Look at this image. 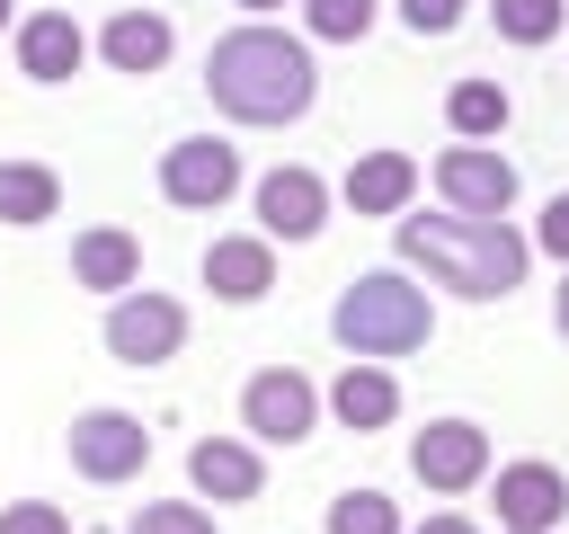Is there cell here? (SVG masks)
Here are the masks:
<instances>
[{
    "label": "cell",
    "mask_w": 569,
    "mask_h": 534,
    "mask_svg": "<svg viewBox=\"0 0 569 534\" xmlns=\"http://www.w3.org/2000/svg\"><path fill=\"white\" fill-rule=\"evenodd\" d=\"M391 240L400 267L462 303H507L533 276V231H516L507 214H391Z\"/></svg>",
    "instance_id": "obj_1"
},
{
    "label": "cell",
    "mask_w": 569,
    "mask_h": 534,
    "mask_svg": "<svg viewBox=\"0 0 569 534\" xmlns=\"http://www.w3.org/2000/svg\"><path fill=\"white\" fill-rule=\"evenodd\" d=\"M204 98H213L231 125H293V116L320 98V62H311L302 36L249 18V27L213 36V53H204Z\"/></svg>",
    "instance_id": "obj_2"
},
{
    "label": "cell",
    "mask_w": 569,
    "mask_h": 534,
    "mask_svg": "<svg viewBox=\"0 0 569 534\" xmlns=\"http://www.w3.org/2000/svg\"><path fill=\"white\" fill-rule=\"evenodd\" d=\"M329 338H338L347 356H365V365L418 356V347L436 338V303H427V285H409V267H365V276L329 303Z\"/></svg>",
    "instance_id": "obj_3"
},
{
    "label": "cell",
    "mask_w": 569,
    "mask_h": 534,
    "mask_svg": "<svg viewBox=\"0 0 569 534\" xmlns=\"http://www.w3.org/2000/svg\"><path fill=\"white\" fill-rule=\"evenodd\" d=\"M187 347V303L160 294V285H124L107 303V356L116 365H169Z\"/></svg>",
    "instance_id": "obj_4"
},
{
    "label": "cell",
    "mask_w": 569,
    "mask_h": 534,
    "mask_svg": "<svg viewBox=\"0 0 569 534\" xmlns=\"http://www.w3.org/2000/svg\"><path fill=\"white\" fill-rule=\"evenodd\" d=\"M160 196L187 205V214H222V205L240 196V142H222V134L169 142V151H160Z\"/></svg>",
    "instance_id": "obj_5"
},
{
    "label": "cell",
    "mask_w": 569,
    "mask_h": 534,
    "mask_svg": "<svg viewBox=\"0 0 569 534\" xmlns=\"http://www.w3.org/2000/svg\"><path fill=\"white\" fill-rule=\"evenodd\" d=\"M142 463H151V427H142L133 409L98 400V409H80V418H71V472H80V481L116 490V481H133Z\"/></svg>",
    "instance_id": "obj_6"
},
{
    "label": "cell",
    "mask_w": 569,
    "mask_h": 534,
    "mask_svg": "<svg viewBox=\"0 0 569 534\" xmlns=\"http://www.w3.org/2000/svg\"><path fill=\"white\" fill-rule=\"evenodd\" d=\"M240 427H249L258 445H302V436L320 427V383L293 374V365L249 374V383H240Z\"/></svg>",
    "instance_id": "obj_7"
},
{
    "label": "cell",
    "mask_w": 569,
    "mask_h": 534,
    "mask_svg": "<svg viewBox=\"0 0 569 534\" xmlns=\"http://www.w3.org/2000/svg\"><path fill=\"white\" fill-rule=\"evenodd\" d=\"M409 472H418V490H436V498L480 490V481H489V427H471V418H427V427L409 436Z\"/></svg>",
    "instance_id": "obj_8"
},
{
    "label": "cell",
    "mask_w": 569,
    "mask_h": 534,
    "mask_svg": "<svg viewBox=\"0 0 569 534\" xmlns=\"http://www.w3.org/2000/svg\"><path fill=\"white\" fill-rule=\"evenodd\" d=\"M436 196H445V214H507L516 205V160L498 142H445L436 151Z\"/></svg>",
    "instance_id": "obj_9"
},
{
    "label": "cell",
    "mask_w": 569,
    "mask_h": 534,
    "mask_svg": "<svg viewBox=\"0 0 569 534\" xmlns=\"http://www.w3.org/2000/svg\"><path fill=\"white\" fill-rule=\"evenodd\" d=\"M249 205H258V231H267V240H320V231H329V178L302 169V160L267 169V178L249 187Z\"/></svg>",
    "instance_id": "obj_10"
},
{
    "label": "cell",
    "mask_w": 569,
    "mask_h": 534,
    "mask_svg": "<svg viewBox=\"0 0 569 534\" xmlns=\"http://www.w3.org/2000/svg\"><path fill=\"white\" fill-rule=\"evenodd\" d=\"M187 481H196V498H213V507L258 498V490H267L258 436H196V445H187Z\"/></svg>",
    "instance_id": "obj_11"
},
{
    "label": "cell",
    "mask_w": 569,
    "mask_h": 534,
    "mask_svg": "<svg viewBox=\"0 0 569 534\" xmlns=\"http://www.w3.org/2000/svg\"><path fill=\"white\" fill-rule=\"evenodd\" d=\"M569 516V481L551 463H498V534H551Z\"/></svg>",
    "instance_id": "obj_12"
},
{
    "label": "cell",
    "mask_w": 569,
    "mask_h": 534,
    "mask_svg": "<svg viewBox=\"0 0 569 534\" xmlns=\"http://www.w3.org/2000/svg\"><path fill=\"white\" fill-rule=\"evenodd\" d=\"M80 62H89V36H80L71 9H27V18H18V71H27V80L53 89V80H71Z\"/></svg>",
    "instance_id": "obj_13"
},
{
    "label": "cell",
    "mask_w": 569,
    "mask_h": 534,
    "mask_svg": "<svg viewBox=\"0 0 569 534\" xmlns=\"http://www.w3.org/2000/svg\"><path fill=\"white\" fill-rule=\"evenodd\" d=\"M71 285H89V294H124V285H142V240L124 231V222H89L80 240H71Z\"/></svg>",
    "instance_id": "obj_14"
},
{
    "label": "cell",
    "mask_w": 569,
    "mask_h": 534,
    "mask_svg": "<svg viewBox=\"0 0 569 534\" xmlns=\"http://www.w3.org/2000/svg\"><path fill=\"white\" fill-rule=\"evenodd\" d=\"M204 285H213V303H267V285H276V240H267V231L213 240V249H204Z\"/></svg>",
    "instance_id": "obj_15"
},
{
    "label": "cell",
    "mask_w": 569,
    "mask_h": 534,
    "mask_svg": "<svg viewBox=\"0 0 569 534\" xmlns=\"http://www.w3.org/2000/svg\"><path fill=\"white\" fill-rule=\"evenodd\" d=\"M98 53H107V71H160L169 53H178V27L160 18V9H116L107 27H98Z\"/></svg>",
    "instance_id": "obj_16"
},
{
    "label": "cell",
    "mask_w": 569,
    "mask_h": 534,
    "mask_svg": "<svg viewBox=\"0 0 569 534\" xmlns=\"http://www.w3.org/2000/svg\"><path fill=\"white\" fill-rule=\"evenodd\" d=\"M338 196H347V214H409L418 160H409V151H365V160H347Z\"/></svg>",
    "instance_id": "obj_17"
},
{
    "label": "cell",
    "mask_w": 569,
    "mask_h": 534,
    "mask_svg": "<svg viewBox=\"0 0 569 534\" xmlns=\"http://www.w3.org/2000/svg\"><path fill=\"white\" fill-rule=\"evenodd\" d=\"M329 409H338V427H356V436L391 427V418H400V383H391V365H365V356H347V374L329 383Z\"/></svg>",
    "instance_id": "obj_18"
},
{
    "label": "cell",
    "mask_w": 569,
    "mask_h": 534,
    "mask_svg": "<svg viewBox=\"0 0 569 534\" xmlns=\"http://www.w3.org/2000/svg\"><path fill=\"white\" fill-rule=\"evenodd\" d=\"M53 214H62V178L44 160H0V222L9 231H36Z\"/></svg>",
    "instance_id": "obj_19"
},
{
    "label": "cell",
    "mask_w": 569,
    "mask_h": 534,
    "mask_svg": "<svg viewBox=\"0 0 569 534\" xmlns=\"http://www.w3.org/2000/svg\"><path fill=\"white\" fill-rule=\"evenodd\" d=\"M507 116H516V107H507V89H498V80H480V71L445 89V125H453L462 142H498V134H507Z\"/></svg>",
    "instance_id": "obj_20"
},
{
    "label": "cell",
    "mask_w": 569,
    "mask_h": 534,
    "mask_svg": "<svg viewBox=\"0 0 569 534\" xmlns=\"http://www.w3.org/2000/svg\"><path fill=\"white\" fill-rule=\"evenodd\" d=\"M320 534H400V498H382V490H338L329 516H320Z\"/></svg>",
    "instance_id": "obj_21"
},
{
    "label": "cell",
    "mask_w": 569,
    "mask_h": 534,
    "mask_svg": "<svg viewBox=\"0 0 569 534\" xmlns=\"http://www.w3.org/2000/svg\"><path fill=\"white\" fill-rule=\"evenodd\" d=\"M489 18H498L507 44H551L569 27V0H489Z\"/></svg>",
    "instance_id": "obj_22"
},
{
    "label": "cell",
    "mask_w": 569,
    "mask_h": 534,
    "mask_svg": "<svg viewBox=\"0 0 569 534\" xmlns=\"http://www.w3.org/2000/svg\"><path fill=\"white\" fill-rule=\"evenodd\" d=\"M373 18H382V0H302V36H320V44H356Z\"/></svg>",
    "instance_id": "obj_23"
},
{
    "label": "cell",
    "mask_w": 569,
    "mask_h": 534,
    "mask_svg": "<svg viewBox=\"0 0 569 534\" xmlns=\"http://www.w3.org/2000/svg\"><path fill=\"white\" fill-rule=\"evenodd\" d=\"M124 534H213V516H204L196 498H151V507H142Z\"/></svg>",
    "instance_id": "obj_24"
},
{
    "label": "cell",
    "mask_w": 569,
    "mask_h": 534,
    "mask_svg": "<svg viewBox=\"0 0 569 534\" xmlns=\"http://www.w3.org/2000/svg\"><path fill=\"white\" fill-rule=\"evenodd\" d=\"M0 534H71V516L53 498H9L0 507Z\"/></svg>",
    "instance_id": "obj_25"
},
{
    "label": "cell",
    "mask_w": 569,
    "mask_h": 534,
    "mask_svg": "<svg viewBox=\"0 0 569 534\" xmlns=\"http://www.w3.org/2000/svg\"><path fill=\"white\" fill-rule=\"evenodd\" d=\"M462 9H471V0H400V27H409V36H453Z\"/></svg>",
    "instance_id": "obj_26"
},
{
    "label": "cell",
    "mask_w": 569,
    "mask_h": 534,
    "mask_svg": "<svg viewBox=\"0 0 569 534\" xmlns=\"http://www.w3.org/2000/svg\"><path fill=\"white\" fill-rule=\"evenodd\" d=\"M533 258H560V267H569V187L542 205V222H533Z\"/></svg>",
    "instance_id": "obj_27"
},
{
    "label": "cell",
    "mask_w": 569,
    "mask_h": 534,
    "mask_svg": "<svg viewBox=\"0 0 569 534\" xmlns=\"http://www.w3.org/2000/svg\"><path fill=\"white\" fill-rule=\"evenodd\" d=\"M418 534H480V525H471V516H453V507H445V516H427V525H418Z\"/></svg>",
    "instance_id": "obj_28"
},
{
    "label": "cell",
    "mask_w": 569,
    "mask_h": 534,
    "mask_svg": "<svg viewBox=\"0 0 569 534\" xmlns=\"http://www.w3.org/2000/svg\"><path fill=\"white\" fill-rule=\"evenodd\" d=\"M551 329L569 338V276H560V294H551Z\"/></svg>",
    "instance_id": "obj_29"
},
{
    "label": "cell",
    "mask_w": 569,
    "mask_h": 534,
    "mask_svg": "<svg viewBox=\"0 0 569 534\" xmlns=\"http://www.w3.org/2000/svg\"><path fill=\"white\" fill-rule=\"evenodd\" d=\"M231 9H249V18H267V9H284V0H231Z\"/></svg>",
    "instance_id": "obj_30"
},
{
    "label": "cell",
    "mask_w": 569,
    "mask_h": 534,
    "mask_svg": "<svg viewBox=\"0 0 569 534\" xmlns=\"http://www.w3.org/2000/svg\"><path fill=\"white\" fill-rule=\"evenodd\" d=\"M9 18H18V0H0V27H9Z\"/></svg>",
    "instance_id": "obj_31"
}]
</instances>
